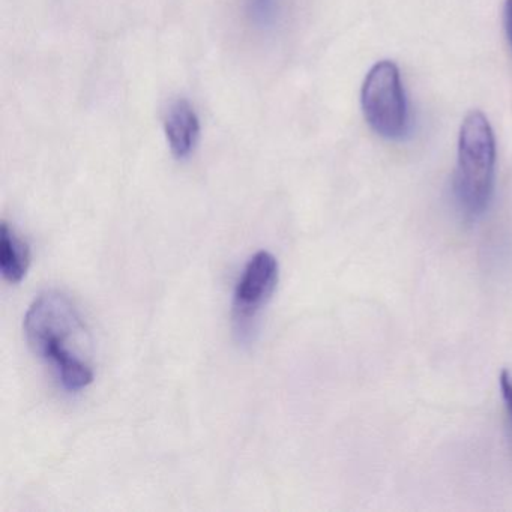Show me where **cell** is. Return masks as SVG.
<instances>
[{
    "label": "cell",
    "instance_id": "obj_8",
    "mask_svg": "<svg viewBox=\"0 0 512 512\" xmlns=\"http://www.w3.org/2000/svg\"><path fill=\"white\" fill-rule=\"evenodd\" d=\"M500 394H502L503 403H505L506 415H508L509 431L512 437V376L508 371L500 373Z\"/></svg>",
    "mask_w": 512,
    "mask_h": 512
},
{
    "label": "cell",
    "instance_id": "obj_3",
    "mask_svg": "<svg viewBox=\"0 0 512 512\" xmlns=\"http://www.w3.org/2000/svg\"><path fill=\"white\" fill-rule=\"evenodd\" d=\"M365 121L377 136L400 139L407 131L406 94L400 70L392 61H380L368 71L361 91Z\"/></svg>",
    "mask_w": 512,
    "mask_h": 512
},
{
    "label": "cell",
    "instance_id": "obj_5",
    "mask_svg": "<svg viewBox=\"0 0 512 512\" xmlns=\"http://www.w3.org/2000/svg\"><path fill=\"white\" fill-rule=\"evenodd\" d=\"M164 134L173 157L187 160L200 139V121L190 101L178 98L167 107L164 115Z\"/></svg>",
    "mask_w": 512,
    "mask_h": 512
},
{
    "label": "cell",
    "instance_id": "obj_6",
    "mask_svg": "<svg viewBox=\"0 0 512 512\" xmlns=\"http://www.w3.org/2000/svg\"><path fill=\"white\" fill-rule=\"evenodd\" d=\"M31 265V250L7 221L0 227V272L11 284L20 283L28 274Z\"/></svg>",
    "mask_w": 512,
    "mask_h": 512
},
{
    "label": "cell",
    "instance_id": "obj_1",
    "mask_svg": "<svg viewBox=\"0 0 512 512\" xmlns=\"http://www.w3.org/2000/svg\"><path fill=\"white\" fill-rule=\"evenodd\" d=\"M25 335L32 352L53 365L67 391H82L94 382L91 365L73 350L85 337V325L67 295L41 293L26 313Z\"/></svg>",
    "mask_w": 512,
    "mask_h": 512
},
{
    "label": "cell",
    "instance_id": "obj_4",
    "mask_svg": "<svg viewBox=\"0 0 512 512\" xmlns=\"http://www.w3.org/2000/svg\"><path fill=\"white\" fill-rule=\"evenodd\" d=\"M278 275V260L269 251H259L248 260L233 298V326L239 340L250 337L257 316L277 289Z\"/></svg>",
    "mask_w": 512,
    "mask_h": 512
},
{
    "label": "cell",
    "instance_id": "obj_9",
    "mask_svg": "<svg viewBox=\"0 0 512 512\" xmlns=\"http://www.w3.org/2000/svg\"><path fill=\"white\" fill-rule=\"evenodd\" d=\"M503 16H505L506 38H508L509 47L512 49V0H506Z\"/></svg>",
    "mask_w": 512,
    "mask_h": 512
},
{
    "label": "cell",
    "instance_id": "obj_2",
    "mask_svg": "<svg viewBox=\"0 0 512 512\" xmlns=\"http://www.w3.org/2000/svg\"><path fill=\"white\" fill-rule=\"evenodd\" d=\"M496 140L487 116L479 110L467 113L458 136L454 191L466 217L478 218L487 211L494 190Z\"/></svg>",
    "mask_w": 512,
    "mask_h": 512
},
{
    "label": "cell",
    "instance_id": "obj_7",
    "mask_svg": "<svg viewBox=\"0 0 512 512\" xmlns=\"http://www.w3.org/2000/svg\"><path fill=\"white\" fill-rule=\"evenodd\" d=\"M286 0H241V14L256 34L271 35L283 25Z\"/></svg>",
    "mask_w": 512,
    "mask_h": 512
}]
</instances>
